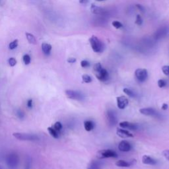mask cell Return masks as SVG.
I'll use <instances>...</instances> for the list:
<instances>
[{"mask_svg":"<svg viewBox=\"0 0 169 169\" xmlns=\"http://www.w3.org/2000/svg\"><path fill=\"white\" fill-rule=\"evenodd\" d=\"M89 42L93 50L96 53H102L105 50V45L96 36H92L89 39Z\"/></svg>","mask_w":169,"mask_h":169,"instance_id":"1","label":"cell"},{"mask_svg":"<svg viewBox=\"0 0 169 169\" xmlns=\"http://www.w3.org/2000/svg\"><path fill=\"white\" fill-rule=\"evenodd\" d=\"M13 135L16 139L21 141H30V142H34V141L39 140V136L35 134H29L26 133H13Z\"/></svg>","mask_w":169,"mask_h":169,"instance_id":"2","label":"cell"},{"mask_svg":"<svg viewBox=\"0 0 169 169\" xmlns=\"http://www.w3.org/2000/svg\"><path fill=\"white\" fill-rule=\"evenodd\" d=\"M7 165L9 169H17L19 165V159L15 153H11L7 157Z\"/></svg>","mask_w":169,"mask_h":169,"instance_id":"3","label":"cell"},{"mask_svg":"<svg viewBox=\"0 0 169 169\" xmlns=\"http://www.w3.org/2000/svg\"><path fill=\"white\" fill-rule=\"evenodd\" d=\"M97 157L98 159H104L106 158H117L118 155L117 153L110 149L101 150L97 153Z\"/></svg>","mask_w":169,"mask_h":169,"instance_id":"4","label":"cell"},{"mask_svg":"<svg viewBox=\"0 0 169 169\" xmlns=\"http://www.w3.org/2000/svg\"><path fill=\"white\" fill-rule=\"evenodd\" d=\"M135 77L137 81L141 83H143L147 80L148 77V72L146 69L139 68L135 70Z\"/></svg>","mask_w":169,"mask_h":169,"instance_id":"5","label":"cell"},{"mask_svg":"<svg viewBox=\"0 0 169 169\" xmlns=\"http://www.w3.org/2000/svg\"><path fill=\"white\" fill-rule=\"evenodd\" d=\"M65 95L70 98V99L76 100V101H82L84 98L83 93L74 90H66L65 91Z\"/></svg>","mask_w":169,"mask_h":169,"instance_id":"6","label":"cell"},{"mask_svg":"<svg viewBox=\"0 0 169 169\" xmlns=\"http://www.w3.org/2000/svg\"><path fill=\"white\" fill-rule=\"evenodd\" d=\"M95 74L96 77L98 79V80L102 82L106 81L109 77V72H107L106 69L104 68H102L100 70H98V72H95Z\"/></svg>","mask_w":169,"mask_h":169,"instance_id":"7","label":"cell"},{"mask_svg":"<svg viewBox=\"0 0 169 169\" xmlns=\"http://www.w3.org/2000/svg\"><path fill=\"white\" fill-rule=\"evenodd\" d=\"M116 101H117V106H118L121 110L126 109L127 106L128 105L129 101L128 100V98L125 97L124 96L117 97Z\"/></svg>","mask_w":169,"mask_h":169,"instance_id":"8","label":"cell"},{"mask_svg":"<svg viewBox=\"0 0 169 169\" xmlns=\"http://www.w3.org/2000/svg\"><path fill=\"white\" fill-rule=\"evenodd\" d=\"M119 126L121 128L124 129H129L130 130H136L138 129V125L136 124H134L131 122H129L124 121L121 122L119 124Z\"/></svg>","mask_w":169,"mask_h":169,"instance_id":"9","label":"cell"},{"mask_svg":"<svg viewBox=\"0 0 169 169\" xmlns=\"http://www.w3.org/2000/svg\"><path fill=\"white\" fill-rule=\"evenodd\" d=\"M131 149V145L126 141H122L118 145V149L122 152H128Z\"/></svg>","mask_w":169,"mask_h":169,"instance_id":"10","label":"cell"},{"mask_svg":"<svg viewBox=\"0 0 169 169\" xmlns=\"http://www.w3.org/2000/svg\"><path fill=\"white\" fill-rule=\"evenodd\" d=\"M116 134L118 135L120 138H128L134 137V135L132 134H131L130 131L121 128L117 129Z\"/></svg>","mask_w":169,"mask_h":169,"instance_id":"11","label":"cell"},{"mask_svg":"<svg viewBox=\"0 0 169 169\" xmlns=\"http://www.w3.org/2000/svg\"><path fill=\"white\" fill-rule=\"evenodd\" d=\"M139 112L143 115L149 116H156L157 115V111L152 109V108H145V109H140Z\"/></svg>","mask_w":169,"mask_h":169,"instance_id":"12","label":"cell"},{"mask_svg":"<svg viewBox=\"0 0 169 169\" xmlns=\"http://www.w3.org/2000/svg\"><path fill=\"white\" fill-rule=\"evenodd\" d=\"M106 116H107V120L109 121V123L111 125V126H114L116 122H117V119L116 117L114 114V113L111 110H109L106 114Z\"/></svg>","mask_w":169,"mask_h":169,"instance_id":"13","label":"cell"},{"mask_svg":"<svg viewBox=\"0 0 169 169\" xmlns=\"http://www.w3.org/2000/svg\"><path fill=\"white\" fill-rule=\"evenodd\" d=\"M102 163L100 161L93 160L89 163L87 169H102Z\"/></svg>","mask_w":169,"mask_h":169,"instance_id":"14","label":"cell"},{"mask_svg":"<svg viewBox=\"0 0 169 169\" xmlns=\"http://www.w3.org/2000/svg\"><path fill=\"white\" fill-rule=\"evenodd\" d=\"M142 163L145 165H155L157 164V161L148 155H144L142 157Z\"/></svg>","mask_w":169,"mask_h":169,"instance_id":"15","label":"cell"},{"mask_svg":"<svg viewBox=\"0 0 169 169\" xmlns=\"http://www.w3.org/2000/svg\"><path fill=\"white\" fill-rule=\"evenodd\" d=\"M134 161H135V160H134V162H132V161L127 162L124 160H119L118 161H117L116 163V165L117 167H129L131 165H133V164L134 163Z\"/></svg>","mask_w":169,"mask_h":169,"instance_id":"16","label":"cell"},{"mask_svg":"<svg viewBox=\"0 0 169 169\" xmlns=\"http://www.w3.org/2000/svg\"><path fill=\"white\" fill-rule=\"evenodd\" d=\"M52 46L48 43H43L42 44V50L45 55H49L52 50Z\"/></svg>","mask_w":169,"mask_h":169,"instance_id":"17","label":"cell"},{"mask_svg":"<svg viewBox=\"0 0 169 169\" xmlns=\"http://www.w3.org/2000/svg\"><path fill=\"white\" fill-rule=\"evenodd\" d=\"M104 11L102 7H98L95 4H92L91 6V11L93 14H96V15H98V14H101Z\"/></svg>","mask_w":169,"mask_h":169,"instance_id":"18","label":"cell"},{"mask_svg":"<svg viewBox=\"0 0 169 169\" xmlns=\"http://www.w3.org/2000/svg\"><path fill=\"white\" fill-rule=\"evenodd\" d=\"M84 128L87 131H91L94 128V123L91 120H86L84 122Z\"/></svg>","mask_w":169,"mask_h":169,"instance_id":"19","label":"cell"},{"mask_svg":"<svg viewBox=\"0 0 169 169\" xmlns=\"http://www.w3.org/2000/svg\"><path fill=\"white\" fill-rule=\"evenodd\" d=\"M26 36H27V39L28 40V41H29L30 44H35V45L37 44V40L35 38V36L29 33V32H27Z\"/></svg>","mask_w":169,"mask_h":169,"instance_id":"20","label":"cell"},{"mask_svg":"<svg viewBox=\"0 0 169 169\" xmlns=\"http://www.w3.org/2000/svg\"><path fill=\"white\" fill-rule=\"evenodd\" d=\"M167 33V29H166V28H162V29H159L155 33V38L156 39L162 38V37L165 36Z\"/></svg>","mask_w":169,"mask_h":169,"instance_id":"21","label":"cell"},{"mask_svg":"<svg viewBox=\"0 0 169 169\" xmlns=\"http://www.w3.org/2000/svg\"><path fill=\"white\" fill-rule=\"evenodd\" d=\"M48 131H49L50 134L54 138L58 139L59 138V135L58 133V131H56L54 128H52V127H49L48 128Z\"/></svg>","mask_w":169,"mask_h":169,"instance_id":"22","label":"cell"},{"mask_svg":"<svg viewBox=\"0 0 169 169\" xmlns=\"http://www.w3.org/2000/svg\"><path fill=\"white\" fill-rule=\"evenodd\" d=\"M18 44H19V41L18 40H14L13 42H10L9 44V48L10 50H14L18 46Z\"/></svg>","mask_w":169,"mask_h":169,"instance_id":"23","label":"cell"},{"mask_svg":"<svg viewBox=\"0 0 169 169\" xmlns=\"http://www.w3.org/2000/svg\"><path fill=\"white\" fill-rule=\"evenodd\" d=\"M83 81L85 83H89L92 81V78L87 74H84L82 76Z\"/></svg>","mask_w":169,"mask_h":169,"instance_id":"24","label":"cell"},{"mask_svg":"<svg viewBox=\"0 0 169 169\" xmlns=\"http://www.w3.org/2000/svg\"><path fill=\"white\" fill-rule=\"evenodd\" d=\"M123 91L127 95L130 97H135V93L131 91L130 90V89H128V88H125L123 89Z\"/></svg>","mask_w":169,"mask_h":169,"instance_id":"25","label":"cell"},{"mask_svg":"<svg viewBox=\"0 0 169 169\" xmlns=\"http://www.w3.org/2000/svg\"><path fill=\"white\" fill-rule=\"evenodd\" d=\"M112 26H113L115 29H121L122 27H123V25L122 24V23L118 21H114L112 23Z\"/></svg>","mask_w":169,"mask_h":169,"instance_id":"26","label":"cell"},{"mask_svg":"<svg viewBox=\"0 0 169 169\" xmlns=\"http://www.w3.org/2000/svg\"><path fill=\"white\" fill-rule=\"evenodd\" d=\"M23 59V62H24L25 65H29L31 63V57L29 55H28V54L24 55Z\"/></svg>","mask_w":169,"mask_h":169,"instance_id":"27","label":"cell"},{"mask_svg":"<svg viewBox=\"0 0 169 169\" xmlns=\"http://www.w3.org/2000/svg\"><path fill=\"white\" fill-rule=\"evenodd\" d=\"M135 24L138 25V26H141L142 25L143 23V19L142 17H141L139 15H138L137 16H136V19H135Z\"/></svg>","mask_w":169,"mask_h":169,"instance_id":"28","label":"cell"},{"mask_svg":"<svg viewBox=\"0 0 169 169\" xmlns=\"http://www.w3.org/2000/svg\"><path fill=\"white\" fill-rule=\"evenodd\" d=\"M53 128L58 131H60L62 129V124H61L60 122H56L55 124L54 125Z\"/></svg>","mask_w":169,"mask_h":169,"instance_id":"29","label":"cell"},{"mask_svg":"<svg viewBox=\"0 0 169 169\" xmlns=\"http://www.w3.org/2000/svg\"><path fill=\"white\" fill-rule=\"evenodd\" d=\"M8 63L11 67H14L17 64V60L15 58H11L8 60Z\"/></svg>","mask_w":169,"mask_h":169,"instance_id":"30","label":"cell"},{"mask_svg":"<svg viewBox=\"0 0 169 169\" xmlns=\"http://www.w3.org/2000/svg\"><path fill=\"white\" fill-rule=\"evenodd\" d=\"M162 71L166 76H169V65H164L162 68Z\"/></svg>","mask_w":169,"mask_h":169,"instance_id":"31","label":"cell"},{"mask_svg":"<svg viewBox=\"0 0 169 169\" xmlns=\"http://www.w3.org/2000/svg\"><path fill=\"white\" fill-rule=\"evenodd\" d=\"M81 66L83 68H88L90 66V63H89L87 60H83L81 62Z\"/></svg>","mask_w":169,"mask_h":169,"instance_id":"32","label":"cell"},{"mask_svg":"<svg viewBox=\"0 0 169 169\" xmlns=\"http://www.w3.org/2000/svg\"><path fill=\"white\" fill-rule=\"evenodd\" d=\"M166 84H167V83L165 80H164V79H159V80L158 81V86L160 88L165 87Z\"/></svg>","mask_w":169,"mask_h":169,"instance_id":"33","label":"cell"},{"mask_svg":"<svg viewBox=\"0 0 169 169\" xmlns=\"http://www.w3.org/2000/svg\"><path fill=\"white\" fill-rule=\"evenodd\" d=\"M17 116L20 119H23V118H24V113H23V112L21 110H18L17 111Z\"/></svg>","mask_w":169,"mask_h":169,"instance_id":"34","label":"cell"},{"mask_svg":"<svg viewBox=\"0 0 169 169\" xmlns=\"http://www.w3.org/2000/svg\"><path fill=\"white\" fill-rule=\"evenodd\" d=\"M163 156L169 161V150H165V151H164L163 153Z\"/></svg>","mask_w":169,"mask_h":169,"instance_id":"35","label":"cell"},{"mask_svg":"<svg viewBox=\"0 0 169 169\" xmlns=\"http://www.w3.org/2000/svg\"><path fill=\"white\" fill-rule=\"evenodd\" d=\"M76 62V59L75 58H69L68 59V62L69 64H74Z\"/></svg>","mask_w":169,"mask_h":169,"instance_id":"36","label":"cell"},{"mask_svg":"<svg viewBox=\"0 0 169 169\" xmlns=\"http://www.w3.org/2000/svg\"><path fill=\"white\" fill-rule=\"evenodd\" d=\"M27 106H28V108H29V109H31V108L32 107V99H29L27 101Z\"/></svg>","mask_w":169,"mask_h":169,"instance_id":"37","label":"cell"},{"mask_svg":"<svg viewBox=\"0 0 169 169\" xmlns=\"http://www.w3.org/2000/svg\"><path fill=\"white\" fill-rule=\"evenodd\" d=\"M136 7H137L140 11H143L144 10V7L142 6V5H139V4H137L136 5Z\"/></svg>","mask_w":169,"mask_h":169,"instance_id":"38","label":"cell"},{"mask_svg":"<svg viewBox=\"0 0 169 169\" xmlns=\"http://www.w3.org/2000/svg\"><path fill=\"white\" fill-rule=\"evenodd\" d=\"M79 2L81 4H87L89 3V0H79Z\"/></svg>","mask_w":169,"mask_h":169,"instance_id":"39","label":"cell"},{"mask_svg":"<svg viewBox=\"0 0 169 169\" xmlns=\"http://www.w3.org/2000/svg\"><path fill=\"white\" fill-rule=\"evenodd\" d=\"M161 108H162V110H167L168 109V105L167 104H165V103H164V104L162 105Z\"/></svg>","mask_w":169,"mask_h":169,"instance_id":"40","label":"cell"},{"mask_svg":"<svg viewBox=\"0 0 169 169\" xmlns=\"http://www.w3.org/2000/svg\"><path fill=\"white\" fill-rule=\"evenodd\" d=\"M25 169H30V163H29V164L26 166V168Z\"/></svg>","mask_w":169,"mask_h":169,"instance_id":"41","label":"cell"},{"mask_svg":"<svg viewBox=\"0 0 169 169\" xmlns=\"http://www.w3.org/2000/svg\"><path fill=\"white\" fill-rule=\"evenodd\" d=\"M97 2H102V1H105V0H97Z\"/></svg>","mask_w":169,"mask_h":169,"instance_id":"42","label":"cell"},{"mask_svg":"<svg viewBox=\"0 0 169 169\" xmlns=\"http://www.w3.org/2000/svg\"><path fill=\"white\" fill-rule=\"evenodd\" d=\"M0 169H5V168L3 167H2L1 165H0Z\"/></svg>","mask_w":169,"mask_h":169,"instance_id":"43","label":"cell"}]
</instances>
